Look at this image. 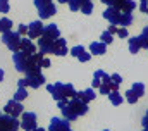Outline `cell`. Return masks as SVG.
I'll use <instances>...</instances> for the list:
<instances>
[{
  "label": "cell",
  "mask_w": 148,
  "mask_h": 131,
  "mask_svg": "<svg viewBox=\"0 0 148 131\" xmlns=\"http://www.w3.org/2000/svg\"><path fill=\"white\" fill-rule=\"evenodd\" d=\"M48 3H52V0H35V5H36V9H41V7H47Z\"/></svg>",
  "instance_id": "8d00e7d4"
},
{
  "label": "cell",
  "mask_w": 148,
  "mask_h": 131,
  "mask_svg": "<svg viewBox=\"0 0 148 131\" xmlns=\"http://www.w3.org/2000/svg\"><path fill=\"white\" fill-rule=\"evenodd\" d=\"M57 2H59V3H67L69 0H57Z\"/></svg>",
  "instance_id": "c3c4849f"
},
{
  "label": "cell",
  "mask_w": 148,
  "mask_h": 131,
  "mask_svg": "<svg viewBox=\"0 0 148 131\" xmlns=\"http://www.w3.org/2000/svg\"><path fill=\"white\" fill-rule=\"evenodd\" d=\"M109 100H110V103H114V105H121L122 103V97H121L119 92H110L109 93Z\"/></svg>",
  "instance_id": "484cf974"
},
{
  "label": "cell",
  "mask_w": 148,
  "mask_h": 131,
  "mask_svg": "<svg viewBox=\"0 0 148 131\" xmlns=\"http://www.w3.org/2000/svg\"><path fill=\"white\" fill-rule=\"evenodd\" d=\"M79 10H81L83 14H91V12H93V2H91V0H86V2L81 5Z\"/></svg>",
  "instance_id": "4316f807"
},
{
  "label": "cell",
  "mask_w": 148,
  "mask_h": 131,
  "mask_svg": "<svg viewBox=\"0 0 148 131\" xmlns=\"http://www.w3.org/2000/svg\"><path fill=\"white\" fill-rule=\"evenodd\" d=\"M62 90H64V97H66V98H73V97H76V90H74V86L71 85V83H64Z\"/></svg>",
  "instance_id": "7402d4cb"
},
{
  "label": "cell",
  "mask_w": 148,
  "mask_h": 131,
  "mask_svg": "<svg viewBox=\"0 0 148 131\" xmlns=\"http://www.w3.org/2000/svg\"><path fill=\"white\" fill-rule=\"evenodd\" d=\"M140 48H141V47H140L138 36H131V38H129V52H131V54H138Z\"/></svg>",
  "instance_id": "44dd1931"
},
{
  "label": "cell",
  "mask_w": 148,
  "mask_h": 131,
  "mask_svg": "<svg viewBox=\"0 0 148 131\" xmlns=\"http://www.w3.org/2000/svg\"><path fill=\"white\" fill-rule=\"evenodd\" d=\"M134 9H136V2H134V0H124V2L119 5V10L124 12V14H131Z\"/></svg>",
  "instance_id": "d6986e66"
},
{
  "label": "cell",
  "mask_w": 148,
  "mask_h": 131,
  "mask_svg": "<svg viewBox=\"0 0 148 131\" xmlns=\"http://www.w3.org/2000/svg\"><path fill=\"white\" fill-rule=\"evenodd\" d=\"M10 30H12V21L7 19V17L0 19V31L5 33V31H10Z\"/></svg>",
  "instance_id": "d4e9b609"
},
{
  "label": "cell",
  "mask_w": 148,
  "mask_h": 131,
  "mask_svg": "<svg viewBox=\"0 0 148 131\" xmlns=\"http://www.w3.org/2000/svg\"><path fill=\"white\" fill-rule=\"evenodd\" d=\"M115 34H119L121 38H127V30L126 28H117V33Z\"/></svg>",
  "instance_id": "74e56055"
},
{
  "label": "cell",
  "mask_w": 148,
  "mask_h": 131,
  "mask_svg": "<svg viewBox=\"0 0 148 131\" xmlns=\"http://www.w3.org/2000/svg\"><path fill=\"white\" fill-rule=\"evenodd\" d=\"M126 100H127L129 103H136V102L140 100V97H138L133 90H127V92H126Z\"/></svg>",
  "instance_id": "f1b7e54d"
},
{
  "label": "cell",
  "mask_w": 148,
  "mask_h": 131,
  "mask_svg": "<svg viewBox=\"0 0 148 131\" xmlns=\"http://www.w3.org/2000/svg\"><path fill=\"white\" fill-rule=\"evenodd\" d=\"M21 117H23L21 128L24 131H33L36 128V114H35V112H23Z\"/></svg>",
  "instance_id": "8992f818"
},
{
  "label": "cell",
  "mask_w": 148,
  "mask_h": 131,
  "mask_svg": "<svg viewBox=\"0 0 148 131\" xmlns=\"http://www.w3.org/2000/svg\"><path fill=\"white\" fill-rule=\"evenodd\" d=\"M43 23H41V19L40 21H33L29 26H28V38H40L41 36V33H43Z\"/></svg>",
  "instance_id": "8fae6325"
},
{
  "label": "cell",
  "mask_w": 148,
  "mask_h": 131,
  "mask_svg": "<svg viewBox=\"0 0 148 131\" xmlns=\"http://www.w3.org/2000/svg\"><path fill=\"white\" fill-rule=\"evenodd\" d=\"M40 67L43 69V67H50V61L47 59V57H43L41 61H40Z\"/></svg>",
  "instance_id": "60d3db41"
},
{
  "label": "cell",
  "mask_w": 148,
  "mask_h": 131,
  "mask_svg": "<svg viewBox=\"0 0 148 131\" xmlns=\"http://www.w3.org/2000/svg\"><path fill=\"white\" fill-rule=\"evenodd\" d=\"M62 86H64V83H53V85H47V90L50 92V95L55 98L57 102L59 100H62L64 97V90H62Z\"/></svg>",
  "instance_id": "4fadbf2b"
},
{
  "label": "cell",
  "mask_w": 148,
  "mask_h": 131,
  "mask_svg": "<svg viewBox=\"0 0 148 131\" xmlns=\"http://www.w3.org/2000/svg\"><path fill=\"white\" fill-rule=\"evenodd\" d=\"M26 97H28V90L23 88V86H17V92L14 93V100L16 102H23Z\"/></svg>",
  "instance_id": "cb8c5ba5"
},
{
  "label": "cell",
  "mask_w": 148,
  "mask_h": 131,
  "mask_svg": "<svg viewBox=\"0 0 148 131\" xmlns=\"http://www.w3.org/2000/svg\"><path fill=\"white\" fill-rule=\"evenodd\" d=\"M140 7L145 14H148V0H140Z\"/></svg>",
  "instance_id": "f35d334b"
},
{
  "label": "cell",
  "mask_w": 148,
  "mask_h": 131,
  "mask_svg": "<svg viewBox=\"0 0 148 131\" xmlns=\"http://www.w3.org/2000/svg\"><path fill=\"white\" fill-rule=\"evenodd\" d=\"M141 124H143V128H148V117H147V116L141 119Z\"/></svg>",
  "instance_id": "ee69618b"
},
{
  "label": "cell",
  "mask_w": 148,
  "mask_h": 131,
  "mask_svg": "<svg viewBox=\"0 0 148 131\" xmlns=\"http://www.w3.org/2000/svg\"><path fill=\"white\" fill-rule=\"evenodd\" d=\"M67 105H69V109L73 110L77 117H79V116H84V114L88 112V103H84L83 100H79L77 97H73L67 102Z\"/></svg>",
  "instance_id": "5b68a950"
},
{
  "label": "cell",
  "mask_w": 148,
  "mask_h": 131,
  "mask_svg": "<svg viewBox=\"0 0 148 131\" xmlns=\"http://www.w3.org/2000/svg\"><path fill=\"white\" fill-rule=\"evenodd\" d=\"M12 61H14V66H16V69H17L19 72L28 74V72H33V71H41V67L33 62L31 54H26V52H23V50L14 52Z\"/></svg>",
  "instance_id": "6da1fadb"
},
{
  "label": "cell",
  "mask_w": 148,
  "mask_h": 131,
  "mask_svg": "<svg viewBox=\"0 0 148 131\" xmlns=\"http://www.w3.org/2000/svg\"><path fill=\"white\" fill-rule=\"evenodd\" d=\"M141 34H145V36L148 38V26H145V28H143V31H141Z\"/></svg>",
  "instance_id": "bcb514c9"
},
{
  "label": "cell",
  "mask_w": 148,
  "mask_h": 131,
  "mask_svg": "<svg viewBox=\"0 0 148 131\" xmlns=\"http://www.w3.org/2000/svg\"><path fill=\"white\" fill-rule=\"evenodd\" d=\"M90 52H91V55H103L107 52V45L102 41H93L90 45Z\"/></svg>",
  "instance_id": "ac0fdd59"
},
{
  "label": "cell",
  "mask_w": 148,
  "mask_h": 131,
  "mask_svg": "<svg viewBox=\"0 0 148 131\" xmlns=\"http://www.w3.org/2000/svg\"><path fill=\"white\" fill-rule=\"evenodd\" d=\"M103 131H109V130H103Z\"/></svg>",
  "instance_id": "816d5d0a"
},
{
  "label": "cell",
  "mask_w": 148,
  "mask_h": 131,
  "mask_svg": "<svg viewBox=\"0 0 148 131\" xmlns=\"http://www.w3.org/2000/svg\"><path fill=\"white\" fill-rule=\"evenodd\" d=\"M107 31L110 33V34H115V33H117V26H115V24H110V26H109V30H107Z\"/></svg>",
  "instance_id": "7bdbcfd3"
},
{
  "label": "cell",
  "mask_w": 148,
  "mask_h": 131,
  "mask_svg": "<svg viewBox=\"0 0 148 131\" xmlns=\"http://www.w3.org/2000/svg\"><path fill=\"white\" fill-rule=\"evenodd\" d=\"M67 102H69L67 98H62V100H59V102H57V107H59V109H62V107H66V105H67Z\"/></svg>",
  "instance_id": "b9f144b4"
},
{
  "label": "cell",
  "mask_w": 148,
  "mask_h": 131,
  "mask_svg": "<svg viewBox=\"0 0 148 131\" xmlns=\"http://www.w3.org/2000/svg\"><path fill=\"white\" fill-rule=\"evenodd\" d=\"M19 121L17 117H12L9 114H0V131H17Z\"/></svg>",
  "instance_id": "277c9868"
},
{
  "label": "cell",
  "mask_w": 148,
  "mask_h": 131,
  "mask_svg": "<svg viewBox=\"0 0 148 131\" xmlns=\"http://www.w3.org/2000/svg\"><path fill=\"white\" fill-rule=\"evenodd\" d=\"M143 131H148V128H143Z\"/></svg>",
  "instance_id": "681fc988"
},
{
  "label": "cell",
  "mask_w": 148,
  "mask_h": 131,
  "mask_svg": "<svg viewBox=\"0 0 148 131\" xmlns=\"http://www.w3.org/2000/svg\"><path fill=\"white\" fill-rule=\"evenodd\" d=\"M76 97L79 98V100H83L84 103H88V102H91V100L97 98V93H95L93 88H88V90H83V92H76Z\"/></svg>",
  "instance_id": "2e32d148"
},
{
  "label": "cell",
  "mask_w": 148,
  "mask_h": 131,
  "mask_svg": "<svg viewBox=\"0 0 148 131\" xmlns=\"http://www.w3.org/2000/svg\"><path fill=\"white\" fill-rule=\"evenodd\" d=\"M133 23V14H121V19H119V24L122 26V28H127L129 24Z\"/></svg>",
  "instance_id": "603a6c76"
},
{
  "label": "cell",
  "mask_w": 148,
  "mask_h": 131,
  "mask_svg": "<svg viewBox=\"0 0 148 131\" xmlns=\"http://www.w3.org/2000/svg\"><path fill=\"white\" fill-rule=\"evenodd\" d=\"M69 50H67V45H66V38H57L53 40L52 43V54L55 55H66Z\"/></svg>",
  "instance_id": "30bf717a"
},
{
  "label": "cell",
  "mask_w": 148,
  "mask_h": 131,
  "mask_svg": "<svg viewBox=\"0 0 148 131\" xmlns=\"http://www.w3.org/2000/svg\"><path fill=\"white\" fill-rule=\"evenodd\" d=\"M2 41L5 43V47L12 52H17L21 48V34L17 31H5L2 33Z\"/></svg>",
  "instance_id": "7a4b0ae2"
},
{
  "label": "cell",
  "mask_w": 148,
  "mask_h": 131,
  "mask_svg": "<svg viewBox=\"0 0 148 131\" xmlns=\"http://www.w3.org/2000/svg\"><path fill=\"white\" fill-rule=\"evenodd\" d=\"M145 116H147V117H148V110H147V114H145Z\"/></svg>",
  "instance_id": "f907efd6"
},
{
  "label": "cell",
  "mask_w": 148,
  "mask_h": 131,
  "mask_svg": "<svg viewBox=\"0 0 148 131\" xmlns=\"http://www.w3.org/2000/svg\"><path fill=\"white\" fill-rule=\"evenodd\" d=\"M131 90H133L138 97H143V95H145V85H143V83H134Z\"/></svg>",
  "instance_id": "83f0119b"
},
{
  "label": "cell",
  "mask_w": 148,
  "mask_h": 131,
  "mask_svg": "<svg viewBox=\"0 0 148 131\" xmlns=\"http://www.w3.org/2000/svg\"><path fill=\"white\" fill-rule=\"evenodd\" d=\"M23 112H24V107L21 105V102H16V100L12 98V100H9V102L5 103V114H9V116H12V117H19Z\"/></svg>",
  "instance_id": "52a82bcc"
},
{
  "label": "cell",
  "mask_w": 148,
  "mask_h": 131,
  "mask_svg": "<svg viewBox=\"0 0 148 131\" xmlns=\"http://www.w3.org/2000/svg\"><path fill=\"white\" fill-rule=\"evenodd\" d=\"M48 131H73V130H71V123L69 121L60 119V117H53L50 121Z\"/></svg>",
  "instance_id": "ba28073f"
},
{
  "label": "cell",
  "mask_w": 148,
  "mask_h": 131,
  "mask_svg": "<svg viewBox=\"0 0 148 131\" xmlns=\"http://www.w3.org/2000/svg\"><path fill=\"white\" fill-rule=\"evenodd\" d=\"M33 131H47V130H43V128H38V126H36V128H35Z\"/></svg>",
  "instance_id": "7dc6e473"
},
{
  "label": "cell",
  "mask_w": 148,
  "mask_h": 131,
  "mask_svg": "<svg viewBox=\"0 0 148 131\" xmlns=\"http://www.w3.org/2000/svg\"><path fill=\"white\" fill-rule=\"evenodd\" d=\"M138 41H140V47H141V48H147L148 50V38L145 34H140V36H138Z\"/></svg>",
  "instance_id": "e575fe53"
},
{
  "label": "cell",
  "mask_w": 148,
  "mask_h": 131,
  "mask_svg": "<svg viewBox=\"0 0 148 131\" xmlns=\"http://www.w3.org/2000/svg\"><path fill=\"white\" fill-rule=\"evenodd\" d=\"M121 10L117 7H107V10H103V17L110 23V24H119V19H121Z\"/></svg>",
  "instance_id": "9c48e42d"
},
{
  "label": "cell",
  "mask_w": 148,
  "mask_h": 131,
  "mask_svg": "<svg viewBox=\"0 0 148 131\" xmlns=\"http://www.w3.org/2000/svg\"><path fill=\"white\" fill-rule=\"evenodd\" d=\"M10 10V5H9V0H0V12L5 14Z\"/></svg>",
  "instance_id": "d6a6232c"
},
{
  "label": "cell",
  "mask_w": 148,
  "mask_h": 131,
  "mask_svg": "<svg viewBox=\"0 0 148 131\" xmlns=\"http://www.w3.org/2000/svg\"><path fill=\"white\" fill-rule=\"evenodd\" d=\"M55 12H57V7L53 5V2H52V3H48L47 7H41V9H38L40 19H48V17L55 16Z\"/></svg>",
  "instance_id": "9a60e30c"
},
{
  "label": "cell",
  "mask_w": 148,
  "mask_h": 131,
  "mask_svg": "<svg viewBox=\"0 0 148 131\" xmlns=\"http://www.w3.org/2000/svg\"><path fill=\"white\" fill-rule=\"evenodd\" d=\"M17 33H19V34H28V26H26V24H19Z\"/></svg>",
  "instance_id": "ab89813d"
},
{
  "label": "cell",
  "mask_w": 148,
  "mask_h": 131,
  "mask_svg": "<svg viewBox=\"0 0 148 131\" xmlns=\"http://www.w3.org/2000/svg\"><path fill=\"white\" fill-rule=\"evenodd\" d=\"M62 116H64V119H66V121H69V123H73V121H76V119H77V116L74 114L71 109H69V105L62 107Z\"/></svg>",
  "instance_id": "ffe728a7"
},
{
  "label": "cell",
  "mask_w": 148,
  "mask_h": 131,
  "mask_svg": "<svg viewBox=\"0 0 148 131\" xmlns=\"http://www.w3.org/2000/svg\"><path fill=\"white\" fill-rule=\"evenodd\" d=\"M100 38H102V40H100L102 43L109 45V43H112V40H114V34H110L109 31H103V33H102V36H100Z\"/></svg>",
  "instance_id": "f546056e"
},
{
  "label": "cell",
  "mask_w": 148,
  "mask_h": 131,
  "mask_svg": "<svg viewBox=\"0 0 148 131\" xmlns=\"http://www.w3.org/2000/svg\"><path fill=\"white\" fill-rule=\"evenodd\" d=\"M124 0H102V3H105L107 7H117L119 9V5L122 3Z\"/></svg>",
  "instance_id": "1f68e13d"
},
{
  "label": "cell",
  "mask_w": 148,
  "mask_h": 131,
  "mask_svg": "<svg viewBox=\"0 0 148 131\" xmlns=\"http://www.w3.org/2000/svg\"><path fill=\"white\" fill-rule=\"evenodd\" d=\"M3 78H5V72H3V69L0 67V81H3Z\"/></svg>",
  "instance_id": "f6af8a7d"
},
{
  "label": "cell",
  "mask_w": 148,
  "mask_h": 131,
  "mask_svg": "<svg viewBox=\"0 0 148 131\" xmlns=\"http://www.w3.org/2000/svg\"><path fill=\"white\" fill-rule=\"evenodd\" d=\"M19 50H23L26 54H35L36 52V45L33 43L31 38H21V48Z\"/></svg>",
  "instance_id": "e0dca14e"
},
{
  "label": "cell",
  "mask_w": 148,
  "mask_h": 131,
  "mask_svg": "<svg viewBox=\"0 0 148 131\" xmlns=\"http://www.w3.org/2000/svg\"><path fill=\"white\" fill-rule=\"evenodd\" d=\"M52 43H53V40H50L45 34H41L38 38V52H41V54H52Z\"/></svg>",
  "instance_id": "7c38bea8"
},
{
  "label": "cell",
  "mask_w": 148,
  "mask_h": 131,
  "mask_svg": "<svg viewBox=\"0 0 148 131\" xmlns=\"http://www.w3.org/2000/svg\"><path fill=\"white\" fill-rule=\"evenodd\" d=\"M41 34H45V36L50 38V40L60 38V31H59L57 24H47V26H43V33H41Z\"/></svg>",
  "instance_id": "5bb4252c"
},
{
  "label": "cell",
  "mask_w": 148,
  "mask_h": 131,
  "mask_svg": "<svg viewBox=\"0 0 148 131\" xmlns=\"http://www.w3.org/2000/svg\"><path fill=\"white\" fill-rule=\"evenodd\" d=\"M83 50H84V47H83V45H76V47H73V50H71V55L77 59V55H79Z\"/></svg>",
  "instance_id": "836d02e7"
},
{
  "label": "cell",
  "mask_w": 148,
  "mask_h": 131,
  "mask_svg": "<svg viewBox=\"0 0 148 131\" xmlns=\"http://www.w3.org/2000/svg\"><path fill=\"white\" fill-rule=\"evenodd\" d=\"M110 81L112 83H115V85H121V83H122V78H121V74L114 72V74H110Z\"/></svg>",
  "instance_id": "d590c367"
},
{
  "label": "cell",
  "mask_w": 148,
  "mask_h": 131,
  "mask_svg": "<svg viewBox=\"0 0 148 131\" xmlns=\"http://www.w3.org/2000/svg\"><path fill=\"white\" fill-rule=\"evenodd\" d=\"M24 81H26V86L36 90L41 85H45V76H43L41 71H33V72H28V74H26Z\"/></svg>",
  "instance_id": "3957f363"
},
{
  "label": "cell",
  "mask_w": 148,
  "mask_h": 131,
  "mask_svg": "<svg viewBox=\"0 0 148 131\" xmlns=\"http://www.w3.org/2000/svg\"><path fill=\"white\" fill-rule=\"evenodd\" d=\"M90 59H91V54H90V52H86V50H83V52L77 55V61H79V62H88Z\"/></svg>",
  "instance_id": "4dcf8cb0"
}]
</instances>
